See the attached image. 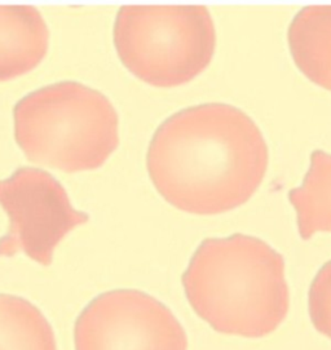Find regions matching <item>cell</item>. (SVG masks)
I'll return each instance as SVG.
<instances>
[{"instance_id":"6","label":"cell","mask_w":331,"mask_h":350,"mask_svg":"<svg viewBox=\"0 0 331 350\" xmlns=\"http://www.w3.org/2000/svg\"><path fill=\"white\" fill-rule=\"evenodd\" d=\"M75 350H188L178 318L155 297L137 290L98 295L74 326Z\"/></svg>"},{"instance_id":"7","label":"cell","mask_w":331,"mask_h":350,"mask_svg":"<svg viewBox=\"0 0 331 350\" xmlns=\"http://www.w3.org/2000/svg\"><path fill=\"white\" fill-rule=\"evenodd\" d=\"M49 30L31 5H0V82L34 70L47 56Z\"/></svg>"},{"instance_id":"9","label":"cell","mask_w":331,"mask_h":350,"mask_svg":"<svg viewBox=\"0 0 331 350\" xmlns=\"http://www.w3.org/2000/svg\"><path fill=\"white\" fill-rule=\"evenodd\" d=\"M297 230L308 241L316 233H331V154L315 150L302 187L289 191Z\"/></svg>"},{"instance_id":"8","label":"cell","mask_w":331,"mask_h":350,"mask_svg":"<svg viewBox=\"0 0 331 350\" xmlns=\"http://www.w3.org/2000/svg\"><path fill=\"white\" fill-rule=\"evenodd\" d=\"M287 43L300 72L331 92V5H309L297 12Z\"/></svg>"},{"instance_id":"1","label":"cell","mask_w":331,"mask_h":350,"mask_svg":"<svg viewBox=\"0 0 331 350\" xmlns=\"http://www.w3.org/2000/svg\"><path fill=\"white\" fill-rule=\"evenodd\" d=\"M269 163L256 123L236 106L209 103L183 109L154 132L146 168L175 208L215 216L248 203Z\"/></svg>"},{"instance_id":"11","label":"cell","mask_w":331,"mask_h":350,"mask_svg":"<svg viewBox=\"0 0 331 350\" xmlns=\"http://www.w3.org/2000/svg\"><path fill=\"white\" fill-rule=\"evenodd\" d=\"M308 312L315 328L331 340V260L319 269L310 283Z\"/></svg>"},{"instance_id":"10","label":"cell","mask_w":331,"mask_h":350,"mask_svg":"<svg viewBox=\"0 0 331 350\" xmlns=\"http://www.w3.org/2000/svg\"><path fill=\"white\" fill-rule=\"evenodd\" d=\"M0 350H57L47 318L24 297L0 293Z\"/></svg>"},{"instance_id":"5","label":"cell","mask_w":331,"mask_h":350,"mask_svg":"<svg viewBox=\"0 0 331 350\" xmlns=\"http://www.w3.org/2000/svg\"><path fill=\"white\" fill-rule=\"evenodd\" d=\"M0 206L10 219L8 233L0 239V256L24 252L49 267L59 242L77 226L90 220L77 211L65 187L46 171L21 167L0 180Z\"/></svg>"},{"instance_id":"3","label":"cell","mask_w":331,"mask_h":350,"mask_svg":"<svg viewBox=\"0 0 331 350\" xmlns=\"http://www.w3.org/2000/svg\"><path fill=\"white\" fill-rule=\"evenodd\" d=\"M13 120L25 157L66 174L100 168L119 145L116 107L79 82L55 83L26 94L14 106Z\"/></svg>"},{"instance_id":"4","label":"cell","mask_w":331,"mask_h":350,"mask_svg":"<svg viewBox=\"0 0 331 350\" xmlns=\"http://www.w3.org/2000/svg\"><path fill=\"white\" fill-rule=\"evenodd\" d=\"M113 36L124 68L158 88L194 81L216 48L213 16L204 5H123Z\"/></svg>"},{"instance_id":"2","label":"cell","mask_w":331,"mask_h":350,"mask_svg":"<svg viewBox=\"0 0 331 350\" xmlns=\"http://www.w3.org/2000/svg\"><path fill=\"white\" fill-rule=\"evenodd\" d=\"M181 280L193 310L220 334L265 338L289 313L284 257L256 237L204 239Z\"/></svg>"}]
</instances>
